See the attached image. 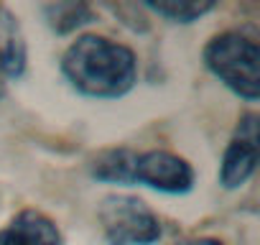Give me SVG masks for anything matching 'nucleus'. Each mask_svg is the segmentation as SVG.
<instances>
[{"instance_id":"f257e3e1","label":"nucleus","mask_w":260,"mask_h":245,"mask_svg":"<svg viewBox=\"0 0 260 245\" xmlns=\"http://www.w3.org/2000/svg\"><path fill=\"white\" fill-rule=\"evenodd\" d=\"M61 72L82 95L122 97L138 79V62L133 51L117 41L82 36L64 51Z\"/></svg>"},{"instance_id":"f03ea898","label":"nucleus","mask_w":260,"mask_h":245,"mask_svg":"<svg viewBox=\"0 0 260 245\" xmlns=\"http://www.w3.org/2000/svg\"><path fill=\"white\" fill-rule=\"evenodd\" d=\"M257 62L260 51L255 39H247L235 31L214 36L204 49V64L209 67V72L247 102H255L260 92Z\"/></svg>"},{"instance_id":"7ed1b4c3","label":"nucleus","mask_w":260,"mask_h":245,"mask_svg":"<svg viewBox=\"0 0 260 245\" xmlns=\"http://www.w3.org/2000/svg\"><path fill=\"white\" fill-rule=\"evenodd\" d=\"M100 222L110 245H151L161 237L158 217L138 197H105L100 204Z\"/></svg>"},{"instance_id":"20e7f679","label":"nucleus","mask_w":260,"mask_h":245,"mask_svg":"<svg viewBox=\"0 0 260 245\" xmlns=\"http://www.w3.org/2000/svg\"><path fill=\"white\" fill-rule=\"evenodd\" d=\"M133 184H146L166 194H184L194 184V171L184 159L169 151H146L136 154Z\"/></svg>"},{"instance_id":"39448f33","label":"nucleus","mask_w":260,"mask_h":245,"mask_svg":"<svg viewBox=\"0 0 260 245\" xmlns=\"http://www.w3.org/2000/svg\"><path fill=\"white\" fill-rule=\"evenodd\" d=\"M255 164H257V117L250 112L240 120V126L224 151L219 181L227 189H237L252 176Z\"/></svg>"},{"instance_id":"423d86ee","label":"nucleus","mask_w":260,"mask_h":245,"mask_svg":"<svg viewBox=\"0 0 260 245\" xmlns=\"http://www.w3.org/2000/svg\"><path fill=\"white\" fill-rule=\"evenodd\" d=\"M0 245H61V232L44 212L23 209L0 230Z\"/></svg>"},{"instance_id":"0eeeda50","label":"nucleus","mask_w":260,"mask_h":245,"mask_svg":"<svg viewBox=\"0 0 260 245\" xmlns=\"http://www.w3.org/2000/svg\"><path fill=\"white\" fill-rule=\"evenodd\" d=\"M26 69V41L18 18L0 8V72L6 77H21Z\"/></svg>"},{"instance_id":"6e6552de","label":"nucleus","mask_w":260,"mask_h":245,"mask_svg":"<svg viewBox=\"0 0 260 245\" xmlns=\"http://www.w3.org/2000/svg\"><path fill=\"white\" fill-rule=\"evenodd\" d=\"M133 161H136V154L127 148L107 151L94 161L92 176L100 181H112V184H133Z\"/></svg>"},{"instance_id":"1a4fd4ad","label":"nucleus","mask_w":260,"mask_h":245,"mask_svg":"<svg viewBox=\"0 0 260 245\" xmlns=\"http://www.w3.org/2000/svg\"><path fill=\"white\" fill-rule=\"evenodd\" d=\"M46 21L56 34H72L74 28L94 21V13L84 3H56L46 6Z\"/></svg>"},{"instance_id":"9d476101","label":"nucleus","mask_w":260,"mask_h":245,"mask_svg":"<svg viewBox=\"0 0 260 245\" xmlns=\"http://www.w3.org/2000/svg\"><path fill=\"white\" fill-rule=\"evenodd\" d=\"M153 13L174 21V23H191L214 8L212 0H164V3H146Z\"/></svg>"},{"instance_id":"9b49d317","label":"nucleus","mask_w":260,"mask_h":245,"mask_svg":"<svg viewBox=\"0 0 260 245\" xmlns=\"http://www.w3.org/2000/svg\"><path fill=\"white\" fill-rule=\"evenodd\" d=\"M176 245H222V242H217V240H186V242H176Z\"/></svg>"}]
</instances>
